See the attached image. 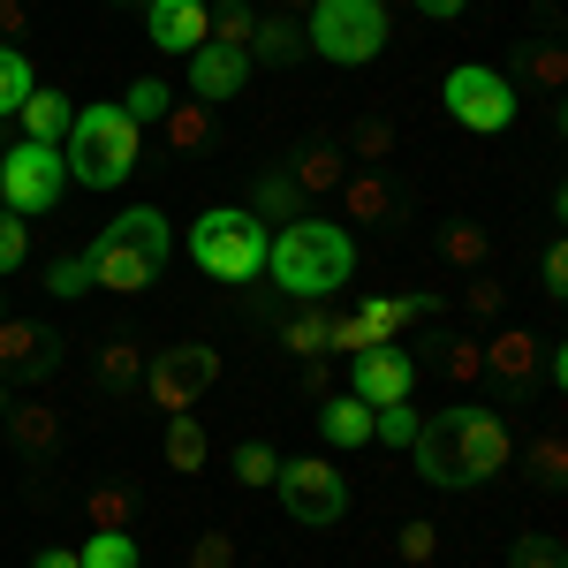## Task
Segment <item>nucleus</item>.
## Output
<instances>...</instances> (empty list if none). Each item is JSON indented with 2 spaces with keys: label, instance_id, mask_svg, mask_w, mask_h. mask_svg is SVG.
<instances>
[{
  "label": "nucleus",
  "instance_id": "obj_35",
  "mask_svg": "<svg viewBox=\"0 0 568 568\" xmlns=\"http://www.w3.org/2000/svg\"><path fill=\"white\" fill-rule=\"evenodd\" d=\"M508 568H568V546L554 538V530H530V538L508 546Z\"/></svg>",
  "mask_w": 568,
  "mask_h": 568
},
{
  "label": "nucleus",
  "instance_id": "obj_9",
  "mask_svg": "<svg viewBox=\"0 0 568 568\" xmlns=\"http://www.w3.org/2000/svg\"><path fill=\"white\" fill-rule=\"evenodd\" d=\"M455 439H463V478H470V485L500 478L508 455H516V433L500 425V409H478V402L455 409Z\"/></svg>",
  "mask_w": 568,
  "mask_h": 568
},
{
  "label": "nucleus",
  "instance_id": "obj_30",
  "mask_svg": "<svg viewBox=\"0 0 568 568\" xmlns=\"http://www.w3.org/2000/svg\"><path fill=\"white\" fill-rule=\"evenodd\" d=\"M77 561H84V568H144V554H136L130 530H91Z\"/></svg>",
  "mask_w": 568,
  "mask_h": 568
},
{
  "label": "nucleus",
  "instance_id": "obj_55",
  "mask_svg": "<svg viewBox=\"0 0 568 568\" xmlns=\"http://www.w3.org/2000/svg\"><path fill=\"white\" fill-rule=\"evenodd\" d=\"M304 8H311V0H304Z\"/></svg>",
  "mask_w": 568,
  "mask_h": 568
},
{
  "label": "nucleus",
  "instance_id": "obj_51",
  "mask_svg": "<svg viewBox=\"0 0 568 568\" xmlns=\"http://www.w3.org/2000/svg\"><path fill=\"white\" fill-rule=\"evenodd\" d=\"M31 568H84V561H77L69 546H45V554H39V561H31Z\"/></svg>",
  "mask_w": 568,
  "mask_h": 568
},
{
  "label": "nucleus",
  "instance_id": "obj_32",
  "mask_svg": "<svg viewBox=\"0 0 568 568\" xmlns=\"http://www.w3.org/2000/svg\"><path fill=\"white\" fill-rule=\"evenodd\" d=\"M99 379H106V387H136V379H144V349H136L130 334H114V342L99 349Z\"/></svg>",
  "mask_w": 568,
  "mask_h": 568
},
{
  "label": "nucleus",
  "instance_id": "obj_40",
  "mask_svg": "<svg viewBox=\"0 0 568 568\" xmlns=\"http://www.w3.org/2000/svg\"><path fill=\"white\" fill-rule=\"evenodd\" d=\"M23 258H31V227H23V213L0 205V273H23Z\"/></svg>",
  "mask_w": 568,
  "mask_h": 568
},
{
  "label": "nucleus",
  "instance_id": "obj_18",
  "mask_svg": "<svg viewBox=\"0 0 568 568\" xmlns=\"http://www.w3.org/2000/svg\"><path fill=\"white\" fill-rule=\"evenodd\" d=\"M417 318H433V296H372V304L356 311V326L372 334V349L402 342V326H417Z\"/></svg>",
  "mask_w": 568,
  "mask_h": 568
},
{
  "label": "nucleus",
  "instance_id": "obj_29",
  "mask_svg": "<svg viewBox=\"0 0 568 568\" xmlns=\"http://www.w3.org/2000/svg\"><path fill=\"white\" fill-rule=\"evenodd\" d=\"M326 326H334V311L326 304H304L288 326H281V349H296V356H326Z\"/></svg>",
  "mask_w": 568,
  "mask_h": 568
},
{
  "label": "nucleus",
  "instance_id": "obj_28",
  "mask_svg": "<svg viewBox=\"0 0 568 568\" xmlns=\"http://www.w3.org/2000/svg\"><path fill=\"white\" fill-rule=\"evenodd\" d=\"M175 106V91H168V77H136L130 91H122V114H130L136 130H160V114Z\"/></svg>",
  "mask_w": 568,
  "mask_h": 568
},
{
  "label": "nucleus",
  "instance_id": "obj_16",
  "mask_svg": "<svg viewBox=\"0 0 568 568\" xmlns=\"http://www.w3.org/2000/svg\"><path fill=\"white\" fill-rule=\"evenodd\" d=\"M243 53H251V69H258V61H265V69H296L311 45H304V31L273 8V16H258V23H251V45H243Z\"/></svg>",
  "mask_w": 568,
  "mask_h": 568
},
{
  "label": "nucleus",
  "instance_id": "obj_13",
  "mask_svg": "<svg viewBox=\"0 0 568 568\" xmlns=\"http://www.w3.org/2000/svg\"><path fill=\"white\" fill-rule=\"evenodd\" d=\"M409 463H417V478H425V485H470V478H463V439H455V409H439L433 425H417V439H409Z\"/></svg>",
  "mask_w": 568,
  "mask_h": 568
},
{
  "label": "nucleus",
  "instance_id": "obj_1",
  "mask_svg": "<svg viewBox=\"0 0 568 568\" xmlns=\"http://www.w3.org/2000/svg\"><path fill=\"white\" fill-rule=\"evenodd\" d=\"M265 273H273V288L281 296H296V304H326L334 288H349V273H356V243H349V227L342 220H288L273 243H265Z\"/></svg>",
  "mask_w": 568,
  "mask_h": 568
},
{
  "label": "nucleus",
  "instance_id": "obj_20",
  "mask_svg": "<svg viewBox=\"0 0 568 568\" xmlns=\"http://www.w3.org/2000/svg\"><path fill=\"white\" fill-rule=\"evenodd\" d=\"M16 122H23V136H31V144H61V136H69V122H77V106H69L61 91L31 84V99L16 106Z\"/></svg>",
  "mask_w": 568,
  "mask_h": 568
},
{
  "label": "nucleus",
  "instance_id": "obj_37",
  "mask_svg": "<svg viewBox=\"0 0 568 568\" xmlns=\"http://www.w3.org/2000/svg\"><path fill=\"white\" fill-rule=\"evenodd\" d=\"M439 258L447 265H485V227L478 220H455V227L439 235Z\"/></svg>",
  "mask_w": 568,
  "mask_h": 568
},
{
  "label": "nucleus",
  "instance_id": "obj_5",
  "mask_svg": "<svg viewBox=\"0 0 568 568\" xmlns=\"http://www.w3.org/2000/svg\"><path fill=\"white\" fill-rule=\"evenodd\" d=\"M61 190H69V168H61V144H8L0 152V197H8V213L39 220L61 205Z\"/></svg>",
  "mask_w": 568,
  "mask_h": 568
},
{
  "label": "nucleus",
  "instance_id": "obj_10",
  "mask_svg": "<svg viewBox=\"0 0 568 568\" xmlns=\"http://www.w3.org/2000/svg\"><path fill=\"white\" fill-rule=\"evenodd\" d=\"M409 387H417V364H409L402 342H379V349L349 356V394H356V402L387 409V402H409Z\"/></svg>",
  "mask_w": 568,
  "mask_h": 568
},
{
  "label": "nucleus",
  "instance_id": "obj_36",
  "mask_svg": "<svg viewBox=\"0 0 568 568\" xmlns=\"http://www.w3.org/2000/svg\"><path fill=\"white\" fill-rule=\"evenodd\" d=\"M84 508H91V530H130V516H136V500L122 493V485H99Z\"/></svg>",
  "mask_w": 568,
  "mask_h": 568
},
{
  "label": "nucleus",
  "instance_id": "obj_23",
  "mask_svg": "<svg viewBox=\"0 0 568 568\" xmlns=\"http://www.w3.org/2000/svg\"><path fill=\"white\" fill-rule=\"evenodd\" d=\"M243 213H258L265 227H273V220L288 227V220H304V190H296V175H281V168H265V175L251 182V205H243Z\"/></svg>",
  "mask_w": 568,
  "mask_h": 568
},
{
  "label": "nucleus",
  "instance_id": "obj_21",
  "mask_svg": "<svg viewBox=\"0 0 568 568\" xmlns=\"http://www.w3.org/2000/svg\"><path fill=\"white\" fill-rule=\"evenodd\" d=\"M288 175H296V190H304V197H318V190H342V175H349V152H342L334 136H318V144H304V152H296V168H288Z\"/></svg>",
  "mask_w": 568,
  "mask_h": 568
},
{
  "label": "nucleus",
  "instance_id": "obj_42",
  "mask_svg": "<svg viewBox=\"0 0 568 568\" xmlns=\"http://www.w3.org/2000/svg\"><path fill=\"white\" fill-rule=\"evenodd\" d=\"M433 349H439V372H447V379H478V372H485L478 342H433Z\"/></svg>",
  "mask_w": 568,
  "mask_h": 568
},
{
  "label": "nucleus",
  "instance_id": "obj_50",
  "mask_svg": "<svg viewBox=\"0 0 568 568\" xmlns=\"http://www.w3.org/2000/svg\"><path fill=\"white\" fill-rule=\"evenodd\" d=\"M417 8H425V16H433V23H455V16H463V8H470V0H417Z\"/></svg>",
  "mask_w": 568,
  "mask_h": 568
},
{
  "label": "nucleus",
  "instance_id": "obj_25",
  "mask_svg": "<svg viewBox=\"0 0 568 568\" xmlns=\"http://www.w3.org/2000/svg\"><path fill=\"white\" fill-rule=\"evenodd\" d=\"M8 433L23 455H45V447H61V409H45V402H23V409H8Z\"/></svg>",
  "mask_w": 568,
  "mask_h": 568
},
{
  "label": "nucleus",
  "instance_id": "obj_46",
  "mask_svg": "<svg viewBox=\"0 0 568 568\" xmlns=\"http://www.w3.org/2000/svg\"><path fill=\"white\" fill-rule=\"evenodd\" d=\"M45 288H53V296H84V288H91V265H84V258L45 265Z\"/></svg>",
  "mask_w": 568,
  "mask_h": 568
},
{
  "label": "nucleus",
  "instance_id": "obj_43",
  "mask_svg": "<svg viewBox=\"0 0 568 568\" xmlns=\"http://www.w3.org/2000/svg\"><path fill=\"white\" fill-rule=\"evenodd\" d=\"M530 77H538L546 91H561V84H568V53H561L554 39H538V45H530Z\"/></svg>",
  "mask_w": 568,
  "mask_h": 568
},
{
  "label": "nucleus",
  "instance_id": "obj_39",
  "mask_svg": "<svg viewBox=\"0 0 568 568\" xmlns=\"http://www.w3.org/2000/svg\"><path fill=\"white\" fill-rule=\"evenodd\" d=\"M251 23H258L251 8H235V0H220V16L205 23V45H251Z\"/></svg>",
  "mask_w": 568,
  "mask_h": 568
},
{
  "label": "nucleus",
  "instance_id": "obj_2",
  "mask_svg": "<svg viewBox=\"0 0 568 568\" xmlns=\"http://www.w3.org/2000/svg\"><path fill=\"white\" fill-rule=\"evenodd\" d=\"M136 144H144V130L122 114V99H99V106H77V122L61 136V168L84 190H122L136 175Z\"/></svg>",
  "mask_w": 568,
  "mask_h": 568
},
{
  "label": "nucleus",
  "instance_id": "obj_17",
  "mask_svg": "<svg viewBox=\"0 0 568 568\" xmlns=\"http://www.w3.org/2000/svg\"><path fill=\"white\" fill-rule=\"evenodd\" d=\"M106 235H114V243H130V251H144L152 265H168V251H175V227H168L160 205H130V213H114Z\"/></svg>",
  "mask_w": 568,
  "mask_h": 568
},
{
  "label": "nucleus",
  "instance_id": "obj_14",
  "mask_svg": "<svg viewBox=\"0 0 568 568\" xmlns=\"http://www.w3.org/2000/svg\"><path fill=\"white\" fill-rule=\"evenodd\" d=\"M205 23H213L205 0H144V31H152L160 53H197L205 45Z\"/></svg>",
  "mask_w": 568,
  "mask_h": 568
},
{
  "label": "nucleus",
  "instance_id": "obj_24",
  "mask_svg": "<svg viewBox=\"0 0 568 568\" xmlns=\"http://www.w3.org/2000/svg\"><path fill=\"white\" fill-rule=\"evenodd\" d=\"M485 372H493L500 387H524L530 372H538V342H530L524 326H508V334H493V349H485Z\"/></svg>",
  "mask_w": 568,
  "mask_h": 568
},
{
  "label": "nucleus",
  "instance_id": "obj_48",
  "mask_svg": "<svg viewBox=\"0 0 568 568\" xmlns=\"http://www.w3.org/2000/svg\"><path fill=\"white\" fill-rule=\"evenodd\" d=\"M0 31H8V39H23V31H31V16H23V0H0Z\"/></svg>",
  "mask_w": 568,
  "mask_h": 568
},
{
  "label": "nucleus",
  "instance_id": "obj_31",
  "mask_svg": "<svg viewBox=\"0 0 568 568\" xmlns=\"http://www.w3.org/2000/svg\"><path fill=\"white\" fill-rule=\"evenodd\" d=\"M524 463H530V478L546 485V493H561V485H568V439L561 433H538Z\"/></svg>",
  "mask_w": 568,
  "mask_h": 568
},
{
  "label": "nucleus",
  "instance_id": "obj_52",
  "mask_svg": "<svg viewBox=\"0 0 568 568\" xmlns=\"http://www.w3.org/2000/svg\"><path fill=\"white\" fill-rule=\"evenodd\" d=\"M0 417H8V379H0Z\"/></svg>",
  "mask_w": 568,
  "mask_h": 568
},
{
  "label": "nucleus",
  "instance_id": "obj_41",
  "mask_svg": "<svg viewBox=\"0 0 568 568\" xmlns=\"http://www.w3.org/2000/svg\"><path fill=\"white\" fill-rule=\"evenodd\" d=\"M433 554H439V524H402V568H433Z\"/></svg>",
  "mask_w": 568,
  "mask_h": 568
},
{
  "label": "nucleus",
  "instance_id": "obj_27",
  "mask_svg": "<svg viewBox=\"0 0 568 568\" xmlns=\"http://www.w3.org/2000/svg\"><path fill=\"white\" fill-rule=\"evenodd\" d=\"M205 455H213L205 425H197L190 409H175V417H168V470H205Z\"/></svg>",
  "mask_w": 568,
  "mask_h": 568
},
{
  "label": "nucleus",
  "instance_id": "obj_53",
  "mask_svg": "<svg viewBox=\"0 0 568 568\" xmlns=\"http://www.w3.org/2000/svg\"><path fill=\"white\" fill-rule=\"evenodd\" d=\"M114 8H130V0H114Z\"/></svg>",
  "mask_w": 568,
  "mask_h": 568
},
{
  "label": "nucleus",
  "instance_id": "obj_4",
  "mask_svg": "<svg viewBox=\"0 0 568 568\" xmlns=\"http://www.w3.org/2000/svg\"><path fill=\"white\" fill-rule=\"evenodd\" d=\"M304 45L334 69H364L379 45H387V8L379 0H311Z\"/></svg>",
  "mask_w": 568,
  "mask_h": 568
},
{
  "label": "nucleus",
  "instance_id": "obj_19",
  "mask_svg": "<svg viewBox=\"0 0 568 568\" xmlns=\"http://www.w3.org/2000/svg\"><path fill=\"white\" fill-rule=\"evenodd\" d=\"M342 213H349V220H394V213H402V190H394L379 168L342 175Z\"/></svg>",
  "mask_w": 568,
  "mask_h": 568
},
{
  "label": "nucleus",
  "instance_id": "obj_54",
  "mask_svg": "<svg viewBox=\"0 0 568 568\" xmlns=\"http://www.w3.org/2000/svg\"><path fill=\"white\" fill-rule=\"evenodd\" d=\"M205 8H220V0H205Z\"/></svg>",
  "mask_w": 568,
  "mask_h": 568
},
{
  "label": "nucleus",
  "instance_id": "obj_8",
  "mask_svg": "<svg viewBox=\"0 0 568 568\" xmlns=\"http://www.w3.org/2000/svg\"><path fill=\"white\" fill-rule=\"evenodd\" d=\"M439 99H447V114L463 122V130H478V136H493V130H508L516 122V84L500 77V69H478V61H463V69H447V84H439Z\"/></svg>",
  "mask_w": 568,
  "mask_h": 568
},
{
  "label": "nucleus",
  "instance_id": "obj_11",
  "mask_svg": "<svg viewBox=\"0 0 568 568\" xmlns=\"http://www.w3.org/2000/svg\"><path fill=\"white\" fill-rule=\"evenodd\" d=\"M243 84H251V53L243 45H197L190 53V99L197 106H227Z\"/></svg>",
  "mask_w": 568,
  "mask_h": 568
},
{
  "label": "nucleus",
  "instance_id": "obj_12",
  "mask_svg": "<svg viewBox=\"0 0 568 568\" xmlns=\"http://www.w3.org/2000/svg\"><path fill=\"white\" fill-rule=\"evenodd\" d=\"M84 265H91V288H114V296H144L160 281V265L144 251H130V243H114V235H99L84 251Z\"/></svg>",
  "mask_w": 568,
  "mask_h": 568
},
{
  "label": "nucleus",
  "instance_id": "obj_47",
  "mask_svg": "<svg viewBox=\"0 0 568 568\" xmlns=\"http://www.w3.org/2000/svg\"><path fill=\"white\" fill-rule=\"evenodd\" d=\"M538 281H546V296H554V304L568 296V243H554V251H546V265H538Z\"/></svg>",
  "mask_w": 568,
  "mask_h": 568
},
{
  "label": "nucleus",
  "instance_id": "obj_3",
  "mask_svg": "<svg viewBox=\"0 0 568 568\" xmlns=\"http://www.w3.org/2000/svg\"><path fill=\"white\" fill-rule=\"evenodd\" d=\"M265 243H273V227L258 213H243V205H213V213L190 220V258H197V273H213V281H258Z\"/></svg>",
  "mask_w": 568,
  "mask_h": 568
},
{
  "label": "nucleus",
  "instance_id": "obj_26",
  "mask_svg": "<svg viewBox=\"0 0 568 568\" xmlns=\"http://www.w3.org/2000/svg\"><path fill=\"white\" fill-rule=\"evenodd\" d=\"M160 136H168V144H175V152H205V144H213V106H197V99H190V106H168V114H160Z\"/></svg>",
  "mask_w": 568,
  "mask_h": 568
},
{
  "label": "nucleus",
  "instance_id": "obj_15",
  "mask_svg": "<svg viewBox=\"0 0 568 568\" xmlns=\"http://www.w3.org/2000/svg\"><path fill=\"white\" fill-rule=\"evenodd\" d=\"M61 364V334H45L31 318H0V372H16V379H45Z\"/></svg>",
  "mask_w": 568,
  "mask_h": 568
},
{
  "label": "nucleus",
  "instance_id": "obj_44",
  "mask_svg": "<svg viewBox=\"0 0 568 568\" xmlns=\"http://www.w3.org/2000/svg\"><path fill=\"white\" fill-rule=\"evenodd\" d=\"M190 568H235V538H227V530H197Z\"/></svg>",
  "mask_w": 568,
  "mask_h": 568
},
{
  "label": "nucleus",
  "instance_id": "obj_22",
  "mask_svg": "<svg viewBox=\"0 0 568 568\" xmlns=\"http://www.w3.org/2000/svg\"><path fill=\"white\" fill-rule=\"evenodd\" d=\"M318 439H326V447H364V439H372V402H356V394H326V409H318Z\"/></svg>",
  "mask_w": 568,
  "mask_h": 568
},
{
  "label": "nucleus",
  "instance_id": "obj_33",
  "mask_svg": "<svg viewBox=\"0 0 568 568\" xmlns=\"http://www.w3.org/2000/svg\"><path fill=\"white\" fill-rule=\"evenodd\" d=\"M227 470H235V485H273L281 478V455H273L265 439H243V447L227 455Z\"/></svg>",
  "mask_w": 568,
  "mask_h": 568
},
{
  "label": "nucleus",
  "instance_id": "obj_49",
  "mask_svg": "<svg viewBox=\"0 0 568 568\" xmlns=\"http://www.w3.org/2000/svg\"><path fill=\"white\" fill-rule=\"evenodd\" d=\"M470 311L493 318V311H500V281H470Z\"/></svg>",
  "mask_w": 568,
  "mask_h": 568
},
{
  "label": "nucleus",
  "instance_id": "obj_6",
  "mask_svg": "<svg viewBox=\"0 0 568 568\" xmlns=\"http://www.w3.org/2000/svg\"><path fill=\"white\" fill-rule=\"evenodd\" d=\"M220 387V349H205V342H175V349L144 356V394L175 417V409H197L205 394Z\"/></svg>",
  "mask_w": 568,
  "mask_h": 568
},
{
  "label": "nucleus",
  "instance_id": "obj_45",
  "mask_svg": "<svg viewBox=\"0 0 568 568\" xmlns=\"http://www.w3.org/2000/svg\"><path fill=\"white\" fill-rule=\"evenodd\" d=\"M342 152H364V160L379 168V160H387V152H394V130H387V122H356V136H349V144H342Z\"/></svg>",
  "mask_w": 568,
  "mask_h": 568
},
{
  "label": "nucleus",
  "instance_id": "obj_34",
  "mask_svg": "<svg viewBox=\"0 0 568 568\" xmlns=\"http://www.w3.org/2000/svg\"><path fill=\"white\" fill-rule=\"evenodd\" d=\"M31 61H23V45H0V114H16L23 99H31Z\"/></svg>",
  "mask_w": 568,
  "mask_h": 568
},
{
  "label": "nucleus",
  "instance_id": "obj_7",
  "mask_svg": "<svg viewBox=\"0 0 568 568\" xmlns=\"http://www.w3.org/2000/svg\"><path fill=\"white\" fill-rule=\"evenodd\" d=\"M281 508L296 516L304 530H334L349 516V478L326 463V455H304V463H281Z\"/></svg>",
  "mask_w": 568,
  "mask_h": 568
},
{
  "label": "nucleus",
  "instance_id": "obj_38",
  "mask_svg": "<svg viewBox=\"0 0 568 568\" xmlns=\"http://www.w3.org/2000/svg\"><path fill=\"white\" fill-rule=\"evenodd\" d=\"M417 425H425V417H417L409 402H387V409H372V439H387V447H409V439H417Z\"/></svg>",
  "mask_w": 568,
  "mask_h": 568
}]
</instances>
